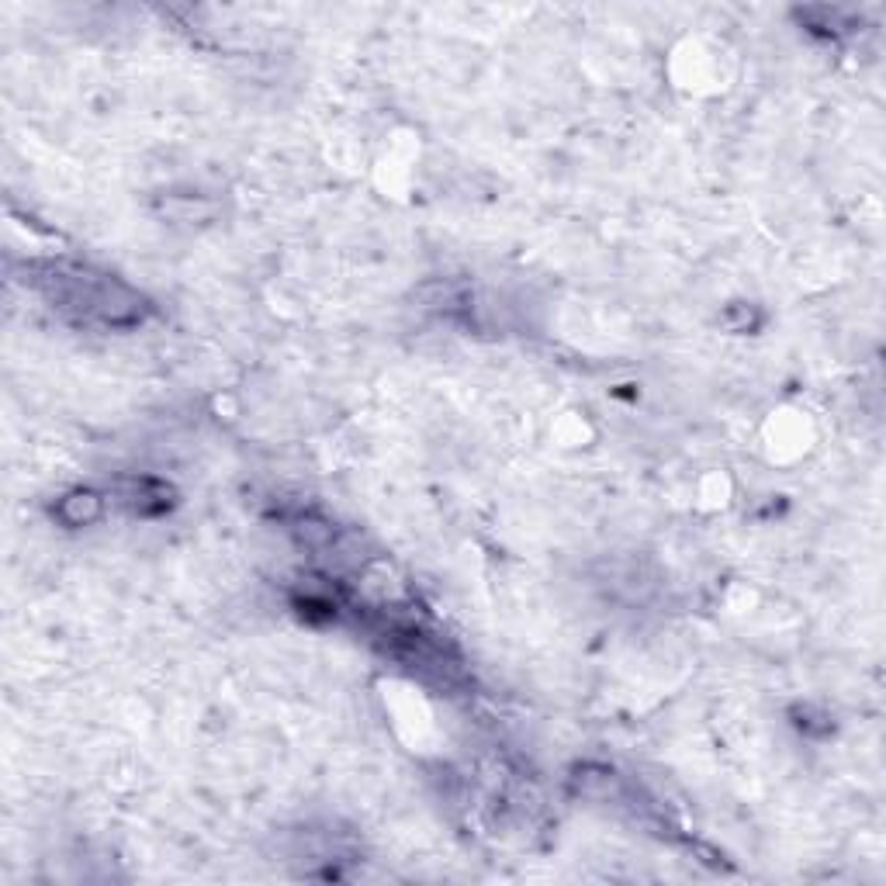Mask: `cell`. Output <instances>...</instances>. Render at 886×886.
<instances>
[{"mask_svg":"<svg viewBox=\"0 0 886 886\" xmlns=\"http://www.w3.org/2000/svg\"><path fill=\"white\" fill-rule=\"evenodd\" d=\"M101 513H104V499L97 492H90V488L66 495L63 506H59V516H63L70 527H87V523L101 520Z\"/></svg>","mask_w":886,"mask_h":886,"instance_id":"cell-1","label":"cell"}]
</instances>
